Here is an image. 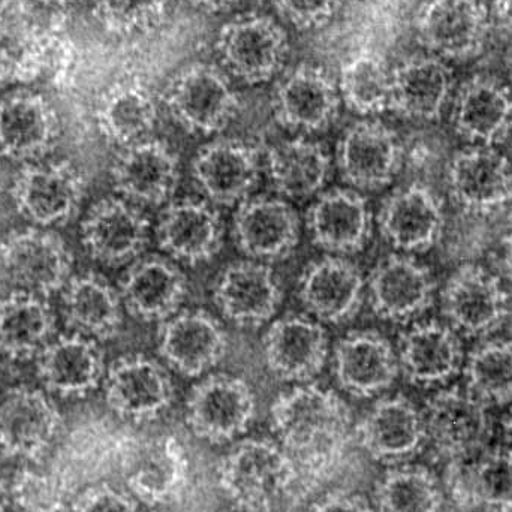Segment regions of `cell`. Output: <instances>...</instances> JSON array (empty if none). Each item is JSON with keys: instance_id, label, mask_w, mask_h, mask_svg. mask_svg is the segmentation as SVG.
<instances>
[{"instance_id": "cell-1", "label": "cell", "mask_w": 512, "mask_h": 512, "mask_svg": "<svg viewBox=\"0 0 512 512\" xmlns=\"http://www.w3.org/2000/svg\"><path fill=\"white\" fill-rule=\"evenodd\" d=\"M274 432L297 471L300 486L330 472L351 435V411L336 393L304 385L277 397L271 408Z\"/></svg>"}, {"instance_id": "cell-2", "label": "cell", "mask_w": 512, "mask_h": 512, "mask_svg": "<svg viewBox=\"0 0 512 512\" xmlns=\"http://www.w3.org/2000/svg\"><path fill=\"white\" fill-rule=\"evenodd\" d=\"M219 487L243 512H271L297 484V471L283 448L249 439L237 445L218 468Z\"/></svg>"}, {"instance_id": "cell-3", "label": "cell", "mask_w": 512, "mask_h": 512, "mask_svg": "<svg viewBox=\"0 0 512 512\" xmlns=\"http://www.w3.org/2000/svg\"><path fill=\"white\" fill-rule=\"evenodd\" d=\"M165 104L177 123L192 134L210 135L227 128L239 111V96L218 66L191 63L165 89Z\"/></svg>"}, {"instance_id": "cell-4", "label": "cell", "mask_w": 512, "mask_h": 512, "mask_svg": "<svg viewBox=\"0 0 512 512\" xmlns=\"http://www.w3.org/2000/svg\"><path fill=\"white\" fill-rule=\"evenodd\" d=\"M216 51L234 77L246 84H261L283 68L289 51L288 35L270 15H237L219 30Z\"/></svg>"}, {"instance_id": "cell-5", "label": "cell", "mask_w": 512, "mask_h": 512, "mask_svg": "<svg viewBox=\"0 0 512 512\" xmlns=\"http://www.w3.org/2000/svg\"><path fill=\"white\" fill-rule=\"evenodd\" d=\"M86 183L68 161L26 164L14 179L11 195L21 216L39 228L71 221L80 209Z\"/></svg>"}, {"instance_id": "cell-6", "label": "cell", "mask_w": 512, "mask_h": 512, "mask_svg": "<svg viewBox=\"0 0 512 512\" xmlns=\"http://www.w3.org/2000/svg\"><path fill=\"white\" fill-rule=\"evenodd\" d=\"M0 267L15 289L47 298L71 279L72 255L56 234L27 228L3 240Z\"/></svg>"}, {"instance_id": "cell-7", "label": "cell", "mask_w": 512, "mask_h": 512, "mask_svg": "<svg viewBox=\"0 0 512 512\" xmlns=\"http://www.w3.org/2000/svg\"><path fill=\"white\" fill-rule=\"evenodd\" d=\"M255 415V397L242 379L215 375L194 387L188 399L186 420L192 433L212 444L243 435Z\"/></svg>"}, {"instance_id": "cell-8", "label": "cell", "mask_w": 512, "mask_h": 512, "mask_svg": "<svg viewBox=\"0 0 512 512\" xmlns=\"http://www.w3.org/2000/svg\"><path fill=\"white\" fill-rule=\"evenodd\" d=\"M489 26V11L480 0H427L415 18L417 39L423 47L457 59L481 50Z\"/></svg>"}, {"instance_id": "cell-9", "label": "cell", "mask_w": 512, "mask_h": 512, "mask_svg": "<svg viewBox=\"0 0 512 512\" xmlns=\"http://www.w3.org/2000/svg\"><path fill=\"white\" fill-rule=\"evenodd\" d=\"M62 427V415L41 390L17 387L0 400V450L12 457L39 460Z\"/></svg>"}, {"instance_id": "cell-10", "label": "cell", "mask_w": 512, "mask_h": 512, "mask_svg": "<svg viewBox=\"0 0 512 512\" xmlns=\"http://www.w3.org/2000/svg\"><path fill=\"white\" fill-rule=\"evenodd\" d=\"M339 87L321 66L301 63L273 93L277 122L291 131L316 132L330 126L339 111Z\"/></svg>"}, {"instance_id": "cell-11", "label": "cell", "mask_w": 512, "mask_h": 512, "mask_svg": "<svg viewBox=\"0 0 512 512\" xmlns=\"http://www.w3.org/2000/svg\"><path fill=\"white\" fill-rule=\"evenodd\" d=\"M426 441L454 460L483 450L489 435L486 403L469 391H441L423 412Z\"/></svg>"}, {"instance_id": "cell-12", "label": "cell", "mask_w": 512, "mask_h": 512, "mask_svg": "<svg viewBox=\"0 0 512 512\" xmlns=\"http://www.w3.org/2000/svg\"><path fill=\"white\" fill-rule=\"evenodd\" d=\"M451 197L465 212L487 215L512 198V167L507 156L481 146L457 153L448 168Z\"/></svg>"}, {"instance_id": "cell-13", "label": "cell", "mask_w": 512, "mask_h": 512, "mask_svg": "<svg viewBox=\"0 0 512 512\" xmlns=\"http://www.w3.org/2000/svg\"><path fill=\"white\" fill-rule=\"evenodd\" d=\"M60 122L39 93L18 90L0 101V153L15 162L39 161L56 146Z\"/></svg>"}, {"instance_id": "cell-14", "label": "cell", "mask_w": 512, "mask_h": 512, "mask_svg": "<svg viewBox=\"0 0 512 512\" xmlns=\"http://www.w3.org/2000/svg\"><path fill=\"white\" fill-rule=\"evenodd\" d=\"M111 177L126 200L159 206L173 197L179 185V159L164 141L146 138L122 147Z\"/></svg>"}, {"instance_id": "cell-15", "label": "cell", "mask_w": 512, "mask_h": 512, "mask_svg": "<svg viewBox=\"0 0 512 512\" xmlns=\"http://www.w3.org/2000/svg\"><path fill=\"white\" fill-rule=\"evenodd\" d=\"M146 216L122 198H105L87 212L81 242L96 261L122 265L143 254L149 243Z\"/></svg>"}, {"instance_id": "cell-16", "label": "cell", "mask_w": 512, "mask_h": 512, "mask_svg": "<svg viewBox=\"0 0 512 512\" xmlns=\"http://www.w3.org/2000/svg\"><path fill=\"white\" fill-rule=\"evenodd\" d=\"M105 400L120 417L155 420L173 400V384L164 367L143 355L123 357L105 376Z\"/></svg>"}, {"instance_id": "cell-17", "label": "cell", "mask_w": 512, "mask_h": 512, "mask_svg": "<svg viewBox=\"0 0 512 512\" xmlns=\"http://www.w3.org/2000/svg\"><path fill=\"white\" fill-rule=\"evenodd\" d=\"M192 174L213 203L242 204L258 185V150L245 141L219 138L198 152Z\"/></svg>"}, {"instance_id": "cell-18", "label": "cell", "mask_w": 512, "mask_h": 512, "mask_svg": "<svg viewBox=\"0 0 512 512\" xmlns=\"http://www.w3.org/2000/svg\"><path fill=\"white\" fill-rule=\"evenodd\" d=\"M402 164L399 138L387 126L363 120L346 129L337 146L343 179L360 189L388 185Z\"/></svg>"}, {"instance_id": "cell-19", "label": "cell", "mask_w": 512, "mask_h": 512, "mask_svg": "<svg viewBox=\"0 0 512 512\" xmlns=\"http://www.w3.org/2000/svg\"><path fill=\"white\" fill-rule=\"evenodd\" d=\"M227 334L210 313L189 310L167 319L159 331V354L180 375L195 378L219 363Z\"/></svg>"}, {"instance_id": "cell-20", "label": "cell", "mask_w": 512, "mask_h": 512, "mask_svg": "<svg viewBox=\"0 0 512 512\" xmlns=\"http://www.w3.org/2000/svg\"><path fill=\"white\" fill-rule=\"evenodd\" d=\"M444 312L457 330L481 336L504 321L508 297L498 277L477 265H465L445 286Z\"/></svg>"}, {"instance_id": "cell-21", "label": "cell", "mask_w": 512, "mask_h": 512, "mask_svg": "<svg viewBox=\"0 0 512 512\" xmlns=\"http://www.w3.org/2000/svg\"><path fill=\"white\" fill-rule=\"evenodd\" d=\"M327 355L324 328L306 316L279 319L264 337L265 363L283 381H309L321 372Z\"/></svg>"}, {"instance_id": "cell-22", "label": "cell", "mask_w": 512, "mask_h": 512, "mask_svg": "<svg viewBox=\"0 0 512 512\" xmlns=\"http://www.w3.org/2000/svg\"><path fill=\"white\" fill-rule=\"evenodd\" d=\"M38 376L50 393L81 397L104 378V354L95 340L83 334H62L36 357Z\"/></svg>"}, {"instance_id": "cell-23", "label": "cell", "mask_w": 512, "mask_h": 512, "mask_svg": "<svg viewBox=\"0 0 512 512\" xmlns=\"http://www.w3.org/2000/svg\"><path fill=\"white\" fill-rule=\"evenodd\" d=\"M282 292L273 271L261 262L240 261L222 271L215 301L225 318L240 327H258L277 312Z\"/></svg>"}, {"instance_id": "cell-24", "label": "cell", "mask_w": 512, "mask_h": 512, "mask_svg": "<svg viewBox=\"0 0 512 512\" xmlns=\"http://www.w3.org/2000/svg\"><path fill=\"white\" fill-rule=\"evenodd\" d=\"M224 239L221 216L200 200L176 201L162 213L158 242L165 254L186 264H200L218 254Z\"/></svg>"}, {"instance_id": "cell-25", "label": "cell", "mask_w": 512, "mask_h": 512, "mask_svg": "<svg viewBox=\"0 0 512 512\" xmlns=\"http://www.w3.org/2000/svg\"><path fill=\"white\" fill-rule=\"evenodd\" d=\"M313 243L331 254L348 255L366 246L372 231V213L366 200L352 189L322 194L307 213Z\"/></svg>"}, {"instance_id": "cell-26", "label": "cell", "mask_w": 512, "mask_h": 512, "mask_svg": "<svg viewBox=\"0 0 512 512\" xmlns=\"http://www.w3.org/2000/svg\"><path fill=\"white\" fill-rule=\"evenodd\" d=\"M361 447L375 460L402 462L426 442L423 414L405 397L379 400L357 429Z\"/></svg>"}, {"instance_id": "cell-27", "label": "cell", "mask_w": 512, "mask_h": 512, "mask_svg": "<svg viewBox=\"0 0 512 512\" xmlns=\"http://www.w3.org/2000/svg\"><path fill=\"white\" fill-rule=\"evenodd\" d=\"M364 280L352 262L324 258L307 265L298 294L307 312L330 324L354 318L363 300Z\"/></svg>"}, {"instance_id": "cell-28", "label": "cell", "mask_w": 512, "mask_h": 512, "mask_svg": "<svg viewBox=\"0 0 512 512\" xmlns=\"http://www.w3.org/2000/svg\"><path fill=\"white\" fill-rule=\"evenodd\" d=\"M234 234L243 254L259 261H277L297 246L300 222L285 201L259 197L240 204Z\"/></svg>"}, {"instance_id": "cell-29", "label": "cell", "mask_w": 512, "mask_h": 512, "mask_svg": "<svg viewBox=\"0 0 512 512\" xmlns=\"http://www.w3.org/2000/svg\"><path fill=\"white\" fill-rule=\"evenodd\" d=\"M433 291L429 271L405 256H388L369 277L373 310L388 321L405 322L421 315L432 303Z\"/></svg>"}, {"instance_id": "cell-30", "label": "cell", "mask_w": 512, "mask_h": 512, "mask_svg": "<svg viewBox=\"0 0 512 512\" xmlns=\"http://www.w3.org/2000/svg\"><path fill=\"white\" fill-rule=\"evenodd\" d=\"M120 298L135 318L167 321L176 315L188 294L186 276L159 256L135 262L120 282Z\"/></svg>"}, {"instance_id": "cell-31", "label": "cell", "mask_w": 512, "mask_h": 512, "mask_svg": "<svg viewBox=\"0 0 512 512\" xmlns=\"http://www.w3.org/2000/svg\"><path fill=\"white\" fill-rule=\"evenodd\" d=\"M444 227L441 203L430 189L411 185L394 192L379 213L382 236L400 251H424L435 245Z\"/></svg>"}, {"instance_id": "cell-32", "label": "cell", "mask_w": 512, "mask_h": 512, "mask_svg": "<svg viewBox=\"0 0 512 512\" xmlns=\"http://www.w3.org/2000/svg\"><path fill=\"white\" fill-rule=\"evenodd\" d=\"M396 355L390 343L372 331H357L340 340L334 351V372L343 390L357 397H372L393 384Z\"/></svg>"}, {"instance_id": "cell-33", "label": "cell", "mask_w": 512, "mask_h": 512, "mask_svg": "<svg viewBox=\"0 0 512 512\" xmlns=\"http://www.w3.org/2000/svg\"><path fill=\"white\" fill-rule=\"evenodd\" d=\"M448 492L457 505L512 512V451H478L451 460Z\"/></svg>"}, {"instance_id": "cell-34", "label": "cell", "mask_w": 512, "mask_h": 512, "mask_svg": "<svg viewBox=\"0 0 512 512\" xmlns=\"http://www.w3.org/2000/svg\"><path fill=\"white\" fill-rule=\"evenodd\" d=\"M54 333L56 315L45 297L14 289L0 300V354L12 360L38 357Z\"/></svg>"}, {"instance_id": "cell-35", "label": "cell", "mask_w": 512, "mask_h": 512, "mask_svg": "<svg viewBox=\"0 0 512 512\" xmlns=\"http://www.w3.org/2000/svg\"><path fill=\"white\" fill-rule=\"evenodd\" d=\"M62 301L66 324L75 333L107 340L120 330L122 298L99 274L72 276L62 289Z\"/></svg>"}, {"instance_id": "cell-36", "label": "cell", "mask_w": 512, "mask_h": 512, "mask_svg": "<svg viewBox=\"0 0 512 512\" xmlns=\"http://www.w3.org/2000/svg\"><path fill=\"white\" fill-rule=\"evenodd\" d=\"M462 348L456 334L438 322L415 325L400 342V366L409 381L433 385L459 372Z\"/></svg>"}, {"instance_id": "cell-37", "label": "cell", "mask_w": 512, "mask_h": 512, "mask_svg": "<svg viewBox=\"0 0 512 512\" xmlns=\"http://www.w3.org/2000/svg\"><path fill=\"white\" fill-rule=\"evenodd\" d=\"M451 89V74L436 57H414L391 74V110L412 119L439 117Z\"/></svg>"}, {"instance_id": "cell-38", "label": "cell", "mask_w": 512, "mask_h": 512, "mask_svg": "<svg viewBox=\"0 0 512 512\" xmlns=\"http://www.w3.org/2000/svg\"><path fill=\"white\" fill-rule=\"evenodd\" d=\"M95 117L102 135L125 147L149 138L158 119V107L144 84L122 81L101 96Z\"/></svg>"}, {"instance_id": "cell-39", "label": "cell", "mask_w": 512, "mask_h": 512, "mask_svg": "<svg viewBox=\"0 0 512 512\" xmlns=\"http://www.w3.org/2000/svg\"><path fill=\"white\" fill-rule=\"evenodd\" d=\"M454 125L463 137L477 143H496L512 126V96L501 84L474 80L466 84L454 108Z\"/></svg>"}, {"instance_id": "cell-40", "label": "cell", "mask_w": 512, "mask_h": 512, "mask_svg": "<svg viewBox=\"0 0 512 512\" xmlns=\"http://www.w3.org/2000/svg\"><path fill=\"white\" fill-rule=\"evenodd\" d=\"M140 454L126 478L132 495L152 507L171 501L182 490L188 475L182 445L174 438L155 439Z\"/></svg>"}, {"instance_id": "cell-41", "label": "cell", "mask_w": 512, "mask_h": 512, "mask_svg": "<svg viewBox=\"0 0 512 512\" xmlns=\"http://www.w3.org/2000/svg\"><path fill=\"white\" fill-rule=\"evenodd\" d=\"M267 164L274 188L292 198L316 194L330 174V158L325 150L304 138L270 147Z\"/></svg>"}, {"instance_id": "cell-42", "label": "cell", "mask_w": 512, "mask_h": 512, "mask_svg": "<svg viewBox=\"0 0 512 512\" xmlns=\"http://www.w3.org/2000/svg\"><path fill=\"white\" fill-rule=\"evenodd\" d=\"M391 74L384 57L375 51H360L340 69V96L355 113H382L391 108Z\"/></svg>"}, {"instance_id": "cell-43", "label": "cell", "mask_w": 512, "mask_h": 512, "mask_svg": "<svg viewBox=\"0 0 512 512\" xmlns=\"http://www.w3.org/2000/svg\"><path fill=\"white\" fill-rule=\"evenodd\" d=\"M441 507L438 481L426 469H393L376 490L378 512H439Z\"/></svg>"}, {"instance_id": "cell-44", "label": "cell", "mask_w": 512, "mask_h": 512, "mask_svg": "<svg viewBox=\"0 0 512 512\" xmlns=\"http://www.w3.org/2000/svg\"><path fill=\"white\" fill-rule=\"evenodd\" d=\"M469 393L484 403L512 400V343L493 340L475 349L466 366Z\"/></svg>"}, {"instance_id": "cell-45", "label": "cell", "mask_w": 512, "mask_h": 512, "mask_svg": "<svg viewBox=\"0 0 512 512\" xmlns=\"http://www.w3.org/2000/svg\"><path fill=\"white\" fill-rule=\"evenodd\" d=\"M167 9V0H93L96 20L119 36L153 32L164 23Z\"/></svg>"}, {"instance_id": "cell-46", "label": "cell", "mask_w": 512, "mask_h": 512, "mask_svg": "<svg viewBox=\"0 0 512 512\" xmlns=\"http://www.w3.org/2000/svg\"><path fill=\"white\" fill-rule=\"evenodd\" d=\"M11 498L20 512H66L68 484L59 475L23 469L12 481Z\"/></svg>"}, {"instance_id": "cell-47", "label": "cell", "mask_w": 512, "mask_h": 512, "mask_svg": "<svg viewBox=\"0 0 512 512\" xmlns=\"http://www.w3.org/2000/svg\"><path fill=\"white\" fill-rule=\"evenodd\" d=\"M342 0H273L283 20L298 30L318 29L336 14Z\"/></svg>"}, {"instance_id": "cell-48", "label": "cell", "mask_w": 512, "mask_h": 512, "mask_svg": "<svg viewBox=\"0 0 512 512\" xmlns=\"http://www.w3.org/2000/svg\"><path fill=\"white\" fill-rule=\"evenodd\" d=\"M72 512H138L134 501L110 486L92 487L75 502Z\"/></svg>"}, {"instance_id": "cell-49", "label": "cell", "mask_w": 512, "mask_h": 512, "mask_svg": "<svg viewBox=\"0 0 512 512\" xmlns=\"http://www.w3.org/2000/svg\"><path fill=\"white\" fill-rule=\"evenodd\" d=\"M309 512H373V510L360 496L333 493L313 505Z\"/></svg>"}, {"instance_id": "cell-50", "label": "cell", "mask_w": 512, "mask_h": 512, "mask_svg": "<svg viewBox=\"0 0 512 512\" xmlns=\"http://www.w3.org/2000/svg\"><path fill=\"white\" fill-rule=\"evenodd\" d=\"M493 15L508 29H512V0H493Z\"/></svg>"}, {"instance_id": "cell-51", "label": "cell", "mask_w": 512, "mask_h": 512, "mask_svg": "<svg viewBox=\"0 0 512 512\" xmlns=\"http://www.w3.org/2000/svg\"><path fill=\"white\" fill-rule=\"evenodd\" d=\"M195 8L207 12H221L236 6L240 0H189Z\"/></svg>"}, {"instance_id": "cell-52", "label": "cell", "mask_w": 512, "mask_h": 512, "mask_svg": "<svg viewBox=\"0 0 512 512\" xmlns=\"http://www.w3.org/2000/svg\"><path fill=\"white\" fill-rule=\"evenodd\" d=\"M8 21V0H0V35L5 32Z\"/></svg>"}, {"instance_id": "cell-53", "label": "cell", "mask_w": 512, "mask_h": 512, "mask_svg": "<svg viewBox=\"0 0 512 512\" xmlns=\"http://www.w3.org/2000/svg\"><path fill=\"white\" fill-rule=\"evenodd\" d=\"M6 504H8V490H6L3 481L0 480V512H5Z\"/></svg>"}, {"instance_id": "cell-54", "label": "cell", "mask_w": 512, "mask_h": 512, "mask_svg": "<svg viewBox=\"0 0 512 512\" xmlns=\"http://www.w3.org/2000/svg\"><path fill=\"white\" fill-rule=\"evenodd\" d=\"M42 3H48V5H66V3L75 2V0H39Z\"/></svg>"}, {"instance_id": "cell-55", "label": "cell", "mask_w": 512, "mask_h": 512, "mask_svg": "<svg viewBox=\"0 0 512 512\" xmlns=\"http://www.w3.org/2000/svg\"><path fill=\"white\" fill-rule=\"evenodd\" d=\"M507 433H508V438H510V441L512 442V411H511L510 417H508V420H507Z\"/></svg>"}, {"instance_id": "cell-56", "label": "cell", "mask_w": 512, "mask_h": 512, "mask_svg": "<svg viewBox=\"0 0 512 512\" xmlns=\"http://www.w3.org/2000/svg\"><path fill=\"white\" fill-rule=\"evenodd\" d=\"M510 69H511V74H512V53H511V57H510Z\"/></svg>"}]
</instances>
